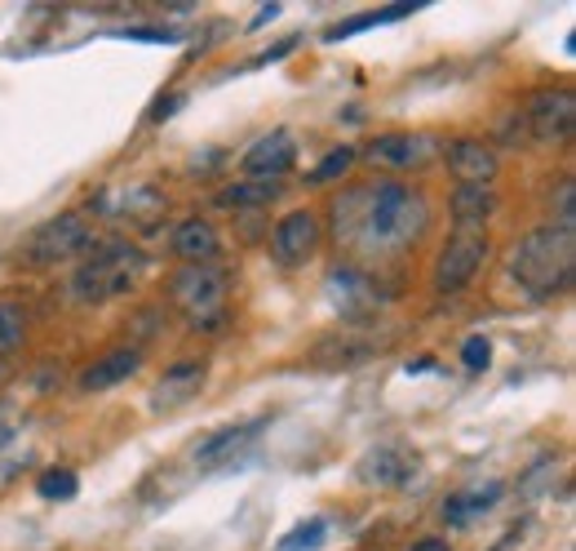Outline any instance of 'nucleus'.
Segmentation results:
<instances>
[{"label": "nucleus", "mask_w": 576, "mask_h": 551, "mask_svg": "<svg viewBox=\"0 0 576 551\" xmlns=\"http://www.w3.org/2000/svg\"><path fill=\"white\" fill-rule=\"evenodd\" d=\"M350 214L355 223V236L364 249H377V254H395V249H408L426 223H430V200L421 187H408V183H395V178H381L373 187H359L350 191L337 214Z\"/></svg>", "instance_id": "nucleus-1"}, {"label": "nucleus", "mask_w": 576, "mask_h": 551, "mask_svg": "<svg viewBox=\"0 0 576 551\" xmlns=\"http://www.w3.org/2000/svg\"><path fill=\"white\" fill-rule=\"evenodd\" d=\"M510 276L533 298L568 294L576 281V232L573 227H537L510 254Z\"/></svg>", "instance_id": "nucleus-2"}, {"label": "nucleus", "mask_w": 576, "mask_h": 551, "mask_svg": "<svg viewBox=\"0 0 576 551\" xmlns=\"http://www.w3.org/2000/svg\"><path fill=\"white\" fill-rule=\"evenodd\" d=\"M142 272H147L142 249H133L129 240H107V245H93L89 258L76 267L71 294H76V303H107L116 294H129Z\"/></svg>", "instance_id": "nucleus-3"}, {"label": "nucleus", "mask_w": 576, "mask_h": 551, "mask_svg": "<svg viewBox=\"0 0 576 551\" xmlns=\"http://www.w3.org/2000/svg\"><path fill=\"white\" fill-rule=\"evenodd\" d=\"M227 285L231 276L213 263H187L169 276V303L187 316L191 329H218L227 321Z\"/></svg>", "instance_id": "nucleus-4"}, {"label": "nucleus", "mask_w": 576, "mask_h": 551, "mask_svg": "<svg viewBox=\"0 0 576 551\" xmlns=\"http://www.w3.org/2000/svg\"><path fill=\"white\" fill-rule=\"evenodd\" d=\"M98 240H93V227L80 218V214H58L49 218L44 227H36L22 245V258L31 267H53V263H67L76 254H89Z\"/></svg>", "instance_id": "nucleus-5"}, {"label": "nucleus", "mask_w": 576, "mask_h": 551, "mask_svg": "<svg viewBox=\"0 0 576 551\" xmlns=\"http://www.w3.org/2000/svg\"><path fill=\"white\" fill-rule=\"evenodd\" d=\"M484 258H488V236L484 232H457L435 258V272H430L435 294H461L475 281V272L484 267Z\"/></svg>", "instance_id": "nucleus-6"}, {"label": "nucleus", "mask_w": 576, "mask_h": 551, "mask_svg": "<svg viewBox=\"0 0 576 551\" xmlns=\"http://www.w3.org/2000/svg\"><path fill=\"white\" fill-rule=\"evenodd\" d=\"M576 120V98L573 89H542L533 102H528V129L542 147H559L568 142Z\"/></svg>", "instance_id": "nucleus-7"}, {"label": "nucleus", "mask_w": 576, "mask_h": 551, "mask_svg": "<svg viewBox=\"0 0 576 551\" xmlns=\"http://www.w3.org/2000/svg\"><path fill=\"white\" fill-rule=\"evenodd\" d=\"M319 240H324L319 218H315L310 209H292V214H285V218L276 223V232H271V254H276L280 267H297V263H306V258L319 249Z\"/></svg>", "instance_id": "nucleus-8"}, {"label": "nucleus", "mask_w": 576, "mask_h": 551, "mask_svg": "<svg viewBox=\"0 0 576 551\" xmlns=\"http://www.w3.org/2000/svg\"><path fill=\"white\" fill-rule=\"evenodd\" d=\"M448 169H453L457 187H488L497 178V151L488 142L457 138V142H448Z\"/></svg>", "instance_id": "nucleus-9"}, {"label": "nucleus", "mask_w": 576, "mask_h": 551, "mask_svg": "<svg viewBox=\"0 0 576 551\" xmlns=\"http://www.w3.org/2000/svg\"><path fill=\"white\" fill-rule=\"evenodd\" d=\"M205 374H209L205 356H182V361H173V365L160 374L151 405H156V410H178V405H187V401L205 387Z\"/></svg>", "instance_id": "nucleus-10"}, {"label": "nucleus", "mask_w": 576, "mask_h": 551, "mask_svg": "<svg viewBox=\"0 0 576 551\" xmlns=\"http://www.w3.org/2000/svg\"><path fill=\"white\" fill-rule=\"evenodd\" d=\"M292 160H297L292 134H285V129H271L267 138H258V142L245 151L240 169H245V174H254V178H271V183H280L288 169H292Z\"/></svg>", "instance_id": "nucleus-11"}, {"label": "nucleus", "mask_w": 576, "mask_h": 551, "mask_svg": "<svg viewBox=\"0 0 576 551\" xmlns=\"http://www.w3.org/2000/svg\"><path fill=\"white\" fill-rule=\"evenodd\" d=\"M169 245H173V254L182 263H213L222 254V236H218V227L209 218H182L173 227V240Z\"/></svg>", "instance_id": "nucleus-12"}, {"label": "nucleus", "mask_w": 576, "mask_h": 551, "mask_svg": "<svg viewBox=\"0 0 576 551\" xmlns=\"http://www.w3.org/2000/svg\"><path fill=\"white\" fill-rule=\"evenodd\" d=\"M373 165H390V169H413V165H421L426 156H430V138H421V134H381V138H373L368 142V151H364Z\"/></svg>", "instance_id": "nucleus-13"}, {"label": "nucleus", "mask_w": 576, "mask_h": 551, "mask_svg": "<svg viewBox=\"0 0 576 551\" xmlns=\"http://www.w3.org/2000/svg\"><path fill=\"white\" fill-rule=\"evenodd\" d=\"M138 370H142V352H138V347H116V352H107L102 361H93V365L80 374V392H107V387L133 378Z\"/></svg>", "instance_id": "nucleus-14"}, {"label": "nucleus", "mask_w": 576, "mask_h": 551, "mask_svg": "<svg viewBox=\"0 0 576 551\" xmlns=\"http://www.w3.org/2000/svg\"><path fill=\"white\" fill-rule=\"evenodd\" d=\"M359 476L373 485H404L417 476V454H408L404 445H381L359 463Z\"/></svg>", "instance_id": "nucleus-15"}, {"label": "nucleus", "mask_w": 576, "mask_h": 551, "mask_svg": "<svg viewBox=\"0 0 576 551\" xmlns=\"http://www.w3.org/2000/svg\"><path fill=\"white\" fill-rule=\"evenodd\" d=\"M501 494H506V485L501 481H488V485H475V490H461V494H453L448 503H444V521L448 525H470V521H479V516H488L497 503H501Z\"/></svg>", "instance_id": "nucleus-16"}, {"label": "nucleus", "mask_w": 576, "mask_h": 551, "mask_svg": "<svg viewBox=\"0 0 576 551\" xmlns=\"http://www.w3.org/2000/svg\"><path fill=\"white\" fill-rule=\"evenodd\" d=\"M328 289H332V303H337L346 316H359V312L377 307L373 281H368L364 272H355V267H337V272L328 276Z\"/></svg>", "instance_id": "nucleus-17"}, {"label": "nucleus", "mask_w": 576, "mask_h": 551, "mask_svg": "<svg viewBox=\"0 0 576 551\" xmlns=\"http://www.w3.org/2000/svg\"><path fill=\"white\" fill-rule=\"evenodd\" d=\"M258 427H262V423H240V427H222V432H213V436L196 450V463H200V468H222V463H231L245 445H254Z\"/></svg>", "instance_id": "nucleus-18"}, {"label": "nucleus", "mask_w": 576, "mask_h": 551, "mask_svg": "<svg viewBox=\"0 0 576 551\" xmlns=\"http://www.w3.org/2000/svg\"><path fill=\"white\" fill-rule=\"evenodd\" d=\"M493 187H457L453 191V223L457 232H479L493 214Z\"/></svg>", "instance_id": "nucleus-19"}, {"label": "nucleus", "mask_w": 576, "mask_h": 551, "mask_svg": "<svg viewBox=\"0 0 576 551\" xmlns=\"http://www.w3.org/2000/svg\"><path fill=\"white\" fill-rule=\"evenodd\" d=\"M413 9H421V4H408V0H399V4H390V9H373V13H355V18H346V22H337V27H328V40H346V36H355V31H368V27H381V22H395V18H408Z\"/></svg>", "instance_id": "nucleus-20"}, {"label": "nucleus", "mask_w": 576, "mask_h": 551, "mask_svg": "<svg viewBox=\"0 0 576 551\" xmlns=\"http://www.w3.org/2000/svg\"><path fill=\"white\" fill-rule=\"evenodd\" d=\"M280 196V183H271V178H258V183H236V187H227L222 196H218V205H236V209H262V205H271Z\"/></svg>", "instance_id": "nucleus-21"}, {"label": "nucleus", "mask_w": 576, "mask_h": 551, "mask_svg": "<svg viewBox=\"0 0 576 551\" xmlns=\"http://www.w3.org/2000/svg\"><path fill=\"white\" fill-rule=\"evenodd\" d=\"M368 356H373V343L350 338V334L324 338V343L315 347V361H324V365H359V361H368Z\"/></svg>", "instance_id": "nucleus-22"}, {"label": "nucleus", "mask_w": 576, "mask_h": 551, "mask_svg": "<svg viewBox=\"0 0 576 551\" xmlns=\"http://www.w3.org/2000/svg\"><path fill=\"white\" fill-rule=\"evenodd\" d=\"M355 147H337V151H328L319 165H315V174H310V187H324V183H332V178H341L350 165H355Z\"/></svg>", "instance_id": "nucleus-23"}, {"label": "nucleus", "mask_w": 576, "mask_h": 551, "mask_svg": "<svg viewBox=\"0 0 576 551\" xmlns=\"http://www.w3.org/2000/svg\"><path fill=\"white\" fill-rule=\"evenodd\" d=\"M76 490H80V481H76V472H67V468H49V472L36 481V494H40V499H76Z\"/></svg>", "instance_id": "nucleus-24"}, {"label": "nucleus", "mask_w": 576, "mask_h": 551, "mask_svg": "<svg viewBox=\"0 0 576 551\" xmlns=\"http://www.w3.org/2000/svg\"><path fill=\"white\" fill-rule=\"evenodd\" d=\"M324 534H328V525H324L319 516H310V521H301V525H297V530H292L276 551H315L319 543H324Z\"/></svg>", "instance_id": "nucleus-25"}, {"label": "nucleus", "mask_w": 576, "mask_h": 551, "mask_svg": "<svg viewBox=\"0 0 576 551\" xmlns=\"http://www.w3.org/2000/svg\"><path fill=\"white\" fill-rule=\"evenodd\" d=\"M22 312L13 303H0V356H9L18 343H22Z\"/></svg>", "instance_id": "nucleus-26"}, {"label": "nucleus", "mask_w": 576, "mask_h": 551, "mask_svg": "<svg viewBox=\"0 0 576 551\" xmlns=\"http://www.w3.org/2000/svg\"><path fill=\"white\" fill-rule=\"evenodd\" d=\"M488 356H493V347H488V338H484V334L466 338V347H461V361H466V370H488Z\"/></svg>", "instance_id": "nucleus-27"}, {"label": "nucleus", "mask_w": 576, "mask_h": 551, "mask_svg": "<svg viewBox=\"0 0 576 551\" xmlns=\"http://www.w3.org/2000/svg\"><path fill=\"white\" fill-rule=\"evenodd\" d=\"M408 551H453V548H448V539H421V543H413Z\"/></svg>", "instance_id": "nucleus-28"}, {"label": "nucleus", "mask_w": 576, "mask_h": 551, "mask_svg": "<svg viewBox=\"0 0 576 551\" xmlns=\"http://www.w3.org/2000/svg\"><path fill=\"white\" fill-rule=\"evenodd\" d=\"M9 441H13V432H9V427H4V423H0V450H4V445H9Z\"/></svg>", "instance_id": "nucleus-29"}, {"label": "nucleus", "mask_w": 576, "mask_h": 551, "mask_svg": "<svg viewBox=\"0 0 576 551\" xmlns=\"http://www.w3.org/2000/svg\"><path fill=\"white\" fill-rule=\"evenodd\" d=\"M0 378H4V361H0Z\"/></svg>", "instance_id": "nucleus-30"}]
</instances>
